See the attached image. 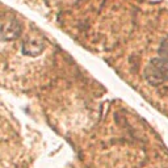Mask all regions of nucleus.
I'll return each instance as SVG.
<instances>
[{
	"instance_id": "3",
	"label": "nucleus",
	"mask_w": 168,
	"mask_h": 168,
	"mask_svg": "<svg viewBox=\"0 0 168 168\" xmlns=\"http://www.w3.org/2000/svg\"><path fill=\"white\" fill-rule=\"evenodd\" d=\"M45 49V43L40 40H26L22 43V54L28 57H38Z\"/></svg>"
},
{
	"instance_id": "4",
	"label": "nucleus",
	"mask_w": 168,
	"mask_h": 168,
	"mask_svg": "<svg viewBox=\"0 0 168 168\" xmlns=\"http://www.w3.org/2000/svg\"><path fill=\"white\" fill-rule=\"evenodd\" d=\"M158 54H159L160 58L168 60V36L160 42V46H159V49H158Z\"/></svg>"
},
{
	"instance_id": "1",
	"label": "nucleus",
	"mask_w": 168,
	"mask_h": 168,
	"mask_svg": "<svg viewBox=\"0 0 168 168\" xmlns=\"http://www.w3.org/2000/svg\"><path fill=\"white\" fill-rule=\"evenodd\" d=\"M145 79L154 87L168 80V60L158 57L152 58L145 67Z\"/></svg>"
},
{
	"instance_id": "2",
	"label": "nucleus",
	"mask_w": 168,
	"mask_h": 168,
	"mask_svg": "<svg viewBox=\"0 0 168 168\" xmlns=\"http://www.w3.org/2000/svg\"><path fill=\"white\" fill-rule=\"evenodd\" d=\"M22 25L19 20L11 13H7L3 16L1 21V40L3 41H13L19 38L21 34Z\"/></svg>"
}]
</instances>
